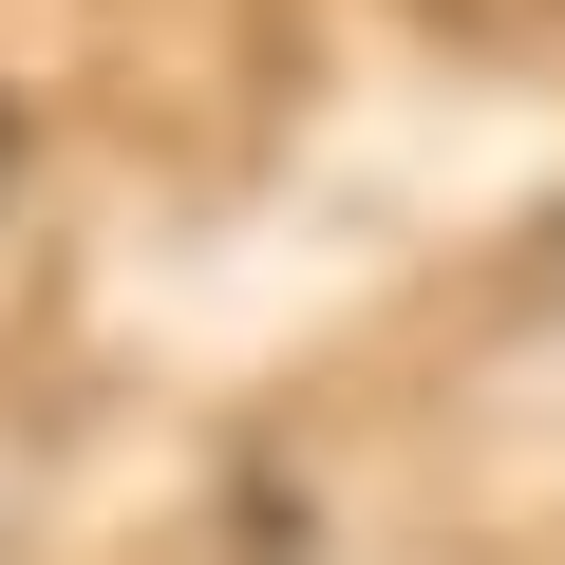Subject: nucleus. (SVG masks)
<instances>
[{
  "instance_id": "f257e3e1",
  "label": "nucleus",
  "mask_w": 565,
  "mask_h": 565,
  "mask_svg": "<svg viewBox=\"0 0 565 565\" xmlns=\"http://www.w3.org/2000/svg\"><path fill=\"white\" fill-rule=\"evenodd\" d=\"M0 170H20V132H0Z\"/></svg>"
}]
</instances>
